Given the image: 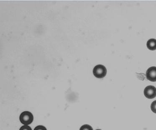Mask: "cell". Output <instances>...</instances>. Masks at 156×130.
<instances>
[{"label":"cell","mask_w":156,"mask_h":130,"mask_svg":"<svg viewBox=\"0 0 156 130\" xmlns=\"http://www.w3.org/2000/svg\"><path fill=\"white\" fill-rule=\"evenodd\" d=\"M20 121L24 125H28L31 124L34 120V117L31 112L25 111L21 113L20 117Z\"/></svg>","instance_id":"1"},{"label":"cell","mask_w":156,"mask_h":130,"mask_svg":"<svg viewBox=\"0 0 156 130\" xmlns=\"http://www.w3.org/2000/svg\"><path fill=\"white\" fill-rule=\"evenodd\" d=\"M93 73L95 77L98 78H102L106 75L107 69L104 65L98 64L94 68Z\"/></svg>","instance_id":"2"},{"label":"cell","mask_w":156,"mask_h":130,"mask_svg":"<svg viewBox=\"0 0 156 130\" xmlns=\"http://www.w3.org/2000/svg\"><path fill=\"white\" fill-rule=\"evenodd\" d=\"M144 95L147 98L153 99L156 96V88L155 87L149 85L144 90Z\"/></svg>","instance_id":"3"},{"label":"cell","mask_w":156,"mask_h":130,"mask_svg":"<svg viewBox=\"0 0 156 130\" xmlns=\"http://www.w3.org/2000/svg\"><path fill=\"white\" fill-rule=\"evenodd\" d=\"M146 77L149 80L156 82V67H151L148 69L146 73Z\"/></svg>","instance_id":"4"},{"label":"cell","mask_w":156,"mask_h":130,"mask_svg":"<svg viewBox=\"0 0 156 130\" xmlns=\"http://www.w3.org/2000/svg\"><path fill=\"white\" fill-rule=\"evenodd\" d=\"M147 47L149 50L154 51L156 50V39H151L147 42Z\"/></svg>","instance_id":"5"},{"label":"cell","mask_w":156,"mask_h":130,"mask_svg":"<svg viewBox=\"0 0 156 130\" xmlns=\"http://www.w3.org/2000/svg\"><path fill=\"white\" fill-rule=\"evenodd\" d=\"M80 130H93V128L92 127L90 126V125H87V124H85L82 125L81 128H80Z\"/></svg>","instance_id":"6"},{"label":"cell","mask_w":156,"mask_h":130,"mask_svg":"<svg viewBox=\"0 0 156 130\" xmlns=\"http://www.w3.org/2000/svg\"><path fill=\"white\" fill-rule=\"evenodd\" d=\"M151 109L153 113H156V100L151 103Z\"/></svg>","instance_id":"7"},{"label":"cell","mask_w":156,"mask_h":130,"mask_svg":"<svg viewBox=\"0 0 156 130\" xmlns=\"http://www.w3.org/2000/svg\"><path fill=\"white\" fill-rule=\"evenodd\" d=\"M34 130H47L45 127L43 125H40L36 127Z\"/></svg>","instance_id":"8"},{"label":"cell","mask_w":156,"mask_h":130,"mask_svg":"<svg viewBox=\"0 0 156 130\" xmlns=\"http://www.w3.org/2000/svg\"><path fill=\"white\" fill-rule=\"evenodd\" d=\"M20 130H32L30 127L28 125H24L21 127Z\"/></svg>","instance_id":"9"},{"label":"cell","mask_w":156,"mask_h":130,"mask_svg":"<svg viewBox=\"0 0 156 130\" xmlns=\"http://www.w3.org/2000/svg\"><path fill=\"white\" fill-rule=\"evenodd\" d=\"M100 130V129H97V130Z\"/></svg>","instance_id":"10"}]
</instances>
